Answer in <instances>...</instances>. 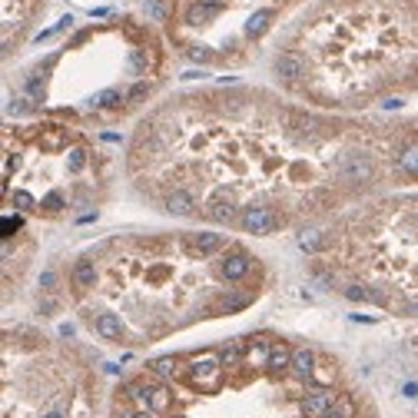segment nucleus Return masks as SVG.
<instances>
[{
    "label": "nucleus",
    "instance_id": "0eeeda50",
    "mask_svg": "<svg viewBox=\"0 0 418 418\" xmlns=\"http://www.w3.org/2000/svg\"><path fill=\"white\" fill-rule=\"evenodd\" d=\"M47 7L50 0H3V54L7 57L34 34Z\"/></svg>",
    "mask_w": 418,
    "mask_h": 418
},
{
    "label": "nucleus",
    "instance_id": "7ed1b4c3",
    "mask_svg": "<svg viewBox=\"0 0 418 418\" xmlns=\"http://www.w3.org/2000/svg\"><path fill=\"white\" fill-rule=\"evenodd\" d=\"M232 239L223 232H173L110 239L83 252L94 263V285L76 296L90 316L116 312L126 322L146 316L150 329H166L176 319H216L252 305L259 283H239L229 272Z\"/></svg>",
    "mask_w": 418,
    "mask_h": 418
},
{
    "label": "nucleus",
    "instance_id": "ddd939ff",
    "mask_svg": "<svg viewBox=\"0 0 418 418\" xmlns=\"http://www.w3.org/2000/svg\"><path fill=\"white\" fill-rule=\"evenodd\" d=\"M322 418H352V405H349L345 399H339L336 405H332V408H329V412H325Z\"/></svg>",
    "mask_w": 418,
    "mask_h": 418
},
{
    "label": "nucleus",
    "instance_id": "4468645a",
    "mask_svg": "<svg viewBox=\"0 0 418 418\" xmlns=\"http://www.w3.org/2000/svg\"><path fill=\"white\" fill-rule=\"evenodd\" d=\"M402 392H405L408 399H418V382H405V385H402Z\"/></svg>",
    "mask_w": 418,
    "mask_h": 418
},
{
    "label": "nucleus",
    "instance_id": "1a4fd4ad",
    "mask_svg": "<svg viewBox=\"0 0 418 418\" xmlns=\"http://www.w3.org/2000/svg\"><path fill=\"white\" fill-rule=\"evenodd\" d=\"M336 402H339V395H336L332 385H316V388H309V392L302 395L299 412H302V418H322Z\"/></svg>",
    "mask_w": 418,
    "mask_h": 418
},
{
    "label": "nucleus",
    "instance_id": "2eb2a0df",
    "mask_svg": "<svg viewBox=\"0 0 418 418\" xmlns=\"http://www.w3.org/2000/svg\"><path fill=\"white\" fill-rule=\"evenodd\" d=\"M133 418H160V412H153V408H136Z\"/></svg>",
    "mask_w": 418,
    "mask_h": 418
},
{
    "label": "nucleus",
    "instance_id": "6e6552de",
    "mask_svg": "<svg viewBox=\"0 0 418 418\" xmlns=\"http://www.w3.org/2000/svg\"><path fill=\"white\" fill-rule=\"evenodd\" d=\"M183 375H186V382H190L192 388H199V392H216V388L223 385L226 368H223V362L216 355V349H209V352L192 355V359L183 365Z\"/></svg>",
    "mask_w": 418,
    "mask_h": 418
},
{
    "label": "nucleus",
    "instance_id": "9b49d317",
    "mask_svg": "<svg viewBox=\"0 0 418 418\" xmlns=\"http://www.w3.org/2000/svg\"><path fill=\"white\" fill-rule=\"evenodd\" d=\"M292 352H296V345H289L285 339H272V345H269V359H266L269 375H285V372L292 368Z\"/></svg>",
    "mask_w": 418,
    "mask_h": 418
},
{
    "label": "nucleus",
    "instance_id": "f8f14e48",
    "mask_svg": "<svg viewBox=\"0 0 418 418\" xmlns=\"http://www.w3.org/2000/svg\"><path fill=\"white\" fill-rule=\"evenodd\" d=\"M183 362L173 359V355H163V359H153L150 362V375H156L160 382H173L183 375V368H179Z\"/></svg>",
    "mask_w": 418,
    "mask_h": 418
},
{
    "label": "nucleus",
    "instance_id": "39448f33",
    "mask_svg": "<svg viewBox=\"0 0 418 418\" xmlns=\"http://www.w3.org/2000/svg\"><path fill=\"white\" fill-rule=\"evenodd\" d=\"M107 160L67 123L10 126L3 133L7 212L87 223L107 192Z\"/></svg>",
    "mask_w": 418,
    "mask_h": 418
},
{
    "label": "nucleus",
    "instance_id": "f03ea898",
    "mask_svg": "<svg viewBox=\"0 0 418 418\" xmlns=\"http://www.w3.org/2000/svg\"><path fill=\"white\" fill-rule=\"evenodd\" d=\"M272 76L319 107H399L418 87V0H312L276 47Z\"/></svg>",
    "mask_w": 418,
    "mask_h": 418
},
{
    "label": "nucleus",
    "instance_id": "f257e3e1",
    "mask_svg": "<svg viewBox=\"0 0 418 418\" xmlns=\"http://www.w3.org/2000/svg\"><path fill=\"white\" fill-rule=\"evenodd\" d=\"M418 126H372L316 113L263 90L212 87L136 126L126 166L166 216L236 229L252 212L279 229L332 216L385 179L412 183Z\"/></svg>",
    "mask_w": 418,
    "mask_h": 418
},
{
    "label": "nucleus",
    "instance_id": "423d86ee",
    "mask_svg": "<svg viewBox=\"0 0 418 418\" xmlns=\"http://www.w3.org/2000/svg\"><path fill=\"white\" fill-rule=\"evenodd\" d=\"M312 0H163L166 40L199 67H239L292 10Z\"/></svg>",
    "mask_w": 418,
    "mask_h": 418
},
{
    "label": "nucleus",
    "instance_id": "20e7f679",
    "mask_svg": "<svg viewBox=\"0 0 418 418\" xmlns=\"http://www.w3.org/2000/svg\"><path fill=\"white\" fill-rule=\"evenodd\" d=\"M166 74V40L136 17H110L83 23L70 37L23 70L10 100H30L47 87L90 76L74 120H116L140 110Z\"/></svg>",
    "mask_w": 418,
    "mask_h": 418
},
{
    "label": "nucleus",
    "instance_id": "9d476101",
    "mask_svg": "<svg viewBox=\"0 0 418 418\" xmlns=\"http://www.w3.org/2000/svg\"><path fill=\"white\" fill-rule=\"evenodd\" d=\"M316 368H319V352H316V349H309V345H296L289 375H292V379H299V382H312Z\"/></svg>",
    "mask_w": 418,
    "mask_h": 418
},
{
    "label": "nucleus",
    "instance_id": "dca6fc26",
    "mask_svg": "<svg viewBox=\"0 0 418 418\" xmlns=\"http://www.w3.org/2000/svg\"><path fill=\"white\" fill-rule=\"evenodd\" d=\"M40 418H67V412H60V408H50V412H43Z\"/></svg>",
    "mask_w": 418,
    "mask_h": 418
}]
</instances>
